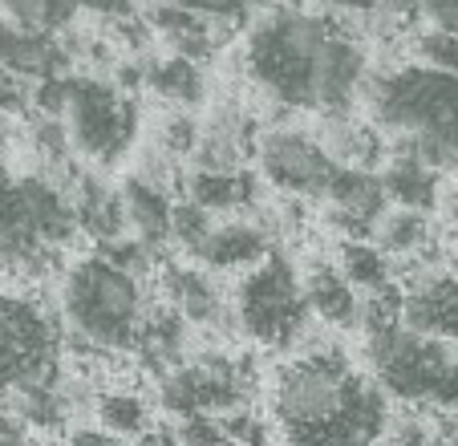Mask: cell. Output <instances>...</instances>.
Segmentation results:
<instances>
[{
  "mask_svg": "<svg viewBox=\"0 0 458 446\" xmlns=\"http://www.w3.org/2000/svg\"><path fill=\"white\" fill-rule=\"evenodd\" d=\"M296 0H243L248 17H264V13H280V9H293Z\"/></svg>",
  "mask_w": 458,
  "mask_h": 446,
  "instance_id": "cell-44",
  "label": "cell"
},
{
  "mask_svg": "<svg viewBox=\"0 0 458 446\" xmlns=\"http://www.w3.org/2000/svg\"><path fill=\"white\" fill-rule=\"evenodd\" d=\"M78 13H81L78 0H0V17L49 37H61L65 29H73Z\"/></svg>",
  "mask_w": 458,
  "mask_h": 446,
  "instance_id": "cell-29",
  "label": "cell"
},
{
  "mask_svg": "<svg viewBox=\"0 0 458 446\" xmlns=\"http://www.w3.org/2000/svg\"><path fill=\"white\" fill-rule=\"evenodd\" d=\"M122 195H126V215H130V236L142 240L158 260L166 248H174V203L179 195L166 187L139 179V175H126L122 179Z\"/></svg>",
  "mask_w": 458,
  "mask_h": 446,
  "instance_id": "cell-19",
  "label": "cell"
},
{
  "mask_svg": "<svg viewBox=\"0 0 458 446\" xmlns=\"http://www.w3.org/2000/svg\"><path fill=\"white\" fill-rule=\"evenodd\" d=\"M142 17H147L150 33H155V41L163 45L166 53L203 61V65L224 49L227 33H232V25H224V21H211V17H203V13H191V9H182V4H171V0L147 4Z\"/></svg>",
  "mask_w": 458,
  "mask_h": 446,
  "instance_id": "cell-14",
  "label": "cell"
},
{
  "mask_svg": "<svg viewBox=\"0 0 458 446\" xmlns=\"http://www.w3.org/2000/svg\"><path fill=\"white\" fill-rule=\"evenodd\" d=\"M216 223H219V215H211L208 207H199V203H191L187 195H179V203H174V248L182 252L187 260H195V252L208 244V236L216 232Z\"/></svg>",
  "mask_w": 458,
  "mask_h": 446,
  "instance_id": "cell-30",
  "label": "cell"
},
{
  "mask_svg": "<svg viewBox=\"0 0 458 446\" xmlns=\"http://www.w3.org/2000/svg\"><path fill=\"white\" fill-rule=\"evenodd\" d=\"M174 434H179V446H232L219 414H187L179 418Z\"/></svg>",
  "mask_w": 458,
  "mask_h": 446,
  "instance_id": "cell-35",
  "label": "cell"
},
{
  "mask_svg": "<svg viewBox=\"0 0 458 446\" xmlns=\"http://www.w3.org/2000/svg\"><path fill=\"white\" fill-rule=\"evenodd\" d=\"M232 317L235 329L264 349H288L301 341L312 309L304 296V276L293 260L272 252L264 264L248 268L232 292Z\"/></svg>",
  "mask_w": 458,
  "mask_h": 446,
  "instance_id": "cell-8",
  "label": "cell"
},
{
  "mask_svg": "<svg viewBox=\"0 0 458 446\" xmlns=\"http://www.w3.org/2000/svg\"><path fill=\"white\" fill-rule=\"evenodd\" d=\"M155 309L142 272L118 264L106 252L70 260L57 280V313L70 325L73 345L89 353H134Z\"/></svg>",
  "mask_w": 458,
  "mask_h": 446,
  "instance_id": "cell-4",
  "label": "cell"
},
{
  "mask_svg": "<svg viewBox=\"0 0 458 446\" xmlns=\"http://www.w3.org/2000/svg\"><path fill=\"white\" fill-rule=\"evenodd\" d=\"M0 446H33V430L9 406H0Z\"/></svg>",
  "mask_w": 458,
  "mask_h": 446,
  "instance_id": "cell-42",
  "label": "cell"
},
{
  "mask_svg": "<svg viewBox=\"0 0 458 446\" xmlns=\"http://www.w3.org/2000/svg\"><path fill=\"white\" fill-rule=\"evenodd\" d=\"M373 240L394 256L398 268L422 264V260L438 256V236H434V219L430 211H410V207H389L381 215Z\"/></svg>",
  "mask_w": 458,
  "mask_h": 446,
  "instance_id": "cell-23",
  "label": "cell"
},
{
  "mask_svg": "<svg viewBox=\"0 0 458 446\" xmlns=\"http://www.w3.org/2000/svg\"><path fill=\"white\" fill-rule=\"evenodd\" d=\"M320 203H325L329 223L341 227L345 240H373L381 215L394 207L386 195V179L373 167H337Z\"/></svg>",
  "mask_w": 458,
  "mask_h": 446,
  "instance_id": "cell-12",
  "label": "cell"
},
{
  "mask_svg": "<svg viewBox=\"0 0 458 446\" xmlns=\"http://www.w3.org/2000/svg\"><path fill=\"white\" fill-rule=\"evenodd\" d=\"M243 78L276 110L353 114L373 78L369 49L329 9H280L248 25L240 45Z\"/></svg>",
  "mask_w": 458,
  "mask_h": 446,
  "instance_id": "cell-1",
  "label": "cell"
},
{
  "mask_svg": "<svg viewBox=\"0 0 458 446\" xmlns=\"http://www.w3.org/2000/svg\"><path fill=\"white\" fill-rule=\"evenodd\" d=\"M276 252V240L259 219H243V215H227L216 223V232L208 236L199 252H195V264L211 268V272H248V268L264 264V260Z\"/></svg>",
  "mask_w": 458,
  "mask_h": 446,
  "instance_id": "cell-17",
  "label": "cell"
},
{
  "mask_svg": "<svg viewBox=\"0 0 458 446\" xmlns=\"http://www.w3.org/2000/svg\"><path fill=\"white\" fill-rule=\"evenodd\" d=\"M9 142H13V130H9V118H4V114H0V155H4V150H9Z\"/></svg>",
  "mask_w": 458,
  "mask_h": 446,
  "instance_id": "cell-45",
  "label": "cell"
},
{
  "mask_svg": "<svg viewBox=\"0 0 458 446\" xmlns=\"http://www.w3.org/2000/svg\"><path fill=\"white\" fill-rule=\"evenodd\" d=\"M256 373L243 357L224 349H203L182 357L158 378V406L174 418L187 414H232L251 402Z\"/></svg>",
  "mask_w": 458,
  "mask_h": 446,
  "instance_id": "cell-9",
  "label": "cell"
},
{
  "mask_svg": "<svg viewBox=\"0 0 458 446\" xmlns=\"http://www.w3.org/2000/svg\"><path fill=\"white\" fill-rule=\"evenodd\" d=\"M65 187H70L73 211H78V227H81L86 240H94L98 248L126 240L130 236V215H126L122 183L114 187V183L102 179L98 171H73Z\"/></svg>",
  "mask_w": 458,
  "mask_h": 446,
  "instance_id": "cell-15",
  "label": "cell"
},
{
  "mask_svg": "<svg viewBox=\"0 0 458 446\" xmlns=\"http://www.w3.org/2000/svg\"><path fill=\"white\" fill-rule=\"evenodd\" d=\"M256 191H259V175L251 171H199V167H187V175H182V195L191 203L208 207L219 219L243 215L256 203Z\"/></svg>",
  "mask_w": 458,
  "mask_h": 446,
  "instance_id": "cell-21",
  "label": "cell"
},
{
  "mask_svg": "<svg viewBox=\"0 0 458 446\" xmlns=\"http://www.w3.org/2000/svg\"><path fill=\"white\" fill-rule=\"evenodd\" d=\"M78 236L65 183L41 171H0V276H49Z\"/></svg>",
  "mask_w": 458,
  "mask_h": 446,
  "instance_id": "cell-5",
  "label": "cell"
},
{
  "mask_svg": "<svg viewBox=\"0 0 458 446\" xmlns=\"http://www.w3.org/2000/svg\"><path fill=\"white\" fill-rule=\"evenodd\" d=\"M171 4H182V9L191 13H203V17L211 21H224V25H243L248 17V9H243V0H171Z\"/></svg>",
  "mask_w": 458,
  "mask_h": 446,
  "instance_id": "cell-38",
  "label": "cell"
},
{
  "mask_svg": "<svg viewBox=\"0 0 458 446\" xmlns=\"http://www.w3.org/2000/svg\"><path fill=\"white\" fill-rule=\"evenodd\" d=\"M414 17L426 21V29L458 33V0H414Z\"/></svg>",
  "mask_w": 458,
  "mask_h": 446,
  "instance_id": "cell-39",
  "label": "cell"
},
{
  "mask_svg": "<svg viewBox=\"0 0 458 446\" xmlns=\"http://www.w3.org/2000/svg\"><path fill=\"white\" fill-rule=\"evenodd\" d=\"M70 446H130V438L106 430L102 422H86V426H73L70 430Z\"/></svg>",
  "mask_w": 458,
  "mask_h": 446,
  "instance_id": "cell-40",
  "label": "cell"
},
{
  "mask_svg": "<svg viewBox=\"0 0 458 446\" xmlns=\"http://www.w3.org/2000/svg\"><path fill=\"white\" fill-rule=\"evenodd\" d=\"M337 268L349 276V284L361 296H377V292L398 288V264H394V256L377 240H341Z\"/></svg>",
  "mask_w": 458,
  "mask_h": 446,
  "instance_id": "cell-27",
  "label": "cell"
},
{
  "mask_svg": "<svg viewBox=\"0 0 458 446\" xmlns=\"http://www.w3.org/2000/svg\"><path fill=\"white\" fill-rule=\"evenodd\" d=\"M450 446H458V434H450Z\"/></svg>",
  "mask_w": 458,
  "mask_h": 446,
  "instance_id": "cell-46",
  "label": "cell"
},
{
  "mask_svg": "<svg viewBox=\"0 0 458 446\" xmlns=\"http://www.w3.org/2000/svg\"><path fill=\"white\" fill-rule=\"evenodd\" d=\"M142 90L171 110H195V106L208 102V73H203V61L166 53V57L147 61Z\"/></svg>",
  "mask_w": 458,
  "mask_h": 446,
  "instance_id": "cell-24",
  "label": "cell"
},
{
  "mask_svg": "<svg viewBox=\"0 0 458 446\" xmlns=\"http://www.w3.org/2000/svg\"><path fill=\"white\" fill-rule=\"evenodd\" d=\"M304 296H309L312 321L329 329H353L361 325V309L365 296L349 284V276L337 264H317L304 276Z\"/></svg>",
  "mask_w": 458,
  "mask_h": 446,
  "instance_id": "cell-22",
  "label": "cell"
},
{
  "mask_svg": "<svg viewBox=\"0 0 458 446\" xmlns=\"http://www.w3.org/2000/svg\"><path fill=\"white\" fill-rule=\"evenodd\" d=\"M94 422H102L106 430L134 442L139 434H147L155 426V402L139 390H102L94 398Z\"/></svg>",
  "mask_w": 458,
  "mask_h": 446,
  "instance_id": "cell-28",
  "label": "cell"
},
{
  "mask_svg": "<svg viewBox=\"0 0 458 446\" xmlns=\"http://www.w3.org/2000/svg\"><path fill=\"white\" fill-rule=\"evenodd\" d=\"M320 9L337 13V17H357V21H386V25H398V21L414 17V0H317Z\"/></svg>",
  "mask_w": 458,
  "mask_h": 446,
  "instance_id": "cell-32",
  "label": "cell"
},
{
  "mask_svg": "<svg viewBox=\"0 0 458 446\" xmlns=\"http://www.w3.org/2000/svg\"><path fill=\"white\" fill-rule=\"evenodd\" d=\"M365 110L389 138V150L422 159L442 179L458 175V73L422 61L381 69L369 78Z\"/></svg>",
  "mask_w": 458,
  "mask_h": 446,
  "instance_id": "cell-3",
  "label": "cell"
},
{
  "mask_svg": "<svg viewBox=\"0 0 458 446\" xmlns=\"http://www.w3.org/2000/svg\"><path fill=\"white\" fill-rule=\"evenodd\" d=\"M337 167L341 163H333V155L320 146V138L312 130L276 126L264 130L256 142L259 183L284 199H320Z\"/></svg>",
  "mask_w": 458,
  "mask_h": 446,
  "instance_id": "cell-10",
  "label": "cell"
},
{
  "mask_svg": "<svg viewBox=\"0 0 458 446\" xmlns=\"http://www.w3.org/2000/svg\"><path fill=\"white\" fill-rule=\"evenodd\" d=\"M29 142H33V150L41 155V163H49V167L70 163V155H73L70 126H65V118H53V114H37L33 110V122H29Z\"/></svg>",
  "mask_w": 458,
  "mask_h": 446,
  "instance_id": "cell-31",
  "label": "cell"
},
{
  "mask_svg": "<svg viewBox=\"0 0 458 446\" xmlns=\"http://www.w3.org/2000/svg\"><path fill=\"white\" fill-rule=\"evenodd\" d=\"M61 118L70 126L73 155L94 163V171L118 167L139 138L134 94L98 73H61Z\"/></svg>",
  "mask_w": 458,
  "mask_h": 446,
  "instance_id": "cell-6",
  "label": "cell"
},
{
  "mask_svg": "<svg viewBox=\"0 0 458 446\" xmlns=\"http://www.w3.org/2000/svg\"><path fill=\"white\" fill-rule=\"evenodd\" d=\"M381 179H386V195L394 207L430 215L442 207V175L430 171L422 159L406 155V150H389V159L381 163Z\"/></svg>",
  "mask_w": 458,
  "mask_h": 446,
  "instance_id": "cell-25",
  "label": "cell"
},
{
  "mask_svg": "<svg viewBox=\"0 0 458 446\" xmlns=\"http://www.w3.org/2000/svg\"><path fill=\"white\" fill-rule=\"evenodd\" d=\"M78 4H81V13H94V17L106 21V25L139 13V0H78Z\"/></svg>",
  "mask_w": 458,
  "mask_h": 446,
  "instance_id": "cell-41",
  "label": "cell"
},
{
  "mask_svg": "<svg viewBox=\"0 0 458 446\" xmlns=\"http://www.w3.org/2000/svg\"><path fill=\"white\" fill-rule=\"evenodd\" d=\"M268 414L284 446H386L394 430L386 390L333 345H312L272 373Z\"/></svg>",
  "mask_w": 458,
  "mask_h": 446,
  "instance_id": "cell-2",
  "label": "cell"
},
{
  "mask_svg": "<svg viewBox=\"0 0 458 446\" xmlns=\"http://www.w3.org/2000/svg\"><path fill=\"white\" fill-rule=\"evenodd\" d=\"M199 122L191 110H171L163 122H158V138L155 142L163 146L171 159H179V163H191V155H195V146H199Z\"/></svg>",
  "mask_w": 458,
  "mask_h": 446,
  "instance_id": "cell-33",
  "label": "cell"
},
{
  "mask_svg": "<svg viewBox=\"0 0 458 446\" xmlns=\"http://www.w3.org/2000/svg\"><path fill=\"white\" fill-rule=\"evenodd\" d=\"M317 138L341 167H381L389 159V138L357 114H325Z\"/></svg>",
  "mask_w": 458,
  "mask_h": 446,
  "instance_id": "cell-20",
  "label": "cell"
},
{
  "mask_svg": "<svg viewBox=\"0 0 458 446\" xmlns=\"http://www.w3.org/2000/svg\"><path fill=\"white\" fill-rule=\"evenodd\" d=\"M130 446H179V434H174V430H166V426H150L147 434H139Z\"/></svg>",
  "mask_w": 458,
  "mask_h": 446,
  "instance_id": "cell-43",
  "label": "cell"
},
{
  "mask_svg": "<svg viewBox=\"0 0 458 446\" xmlns=\"http://www.w3.org/2000/svg\"><path fill=\"white\" fill-rule=\"evenodd\" d=\"M398 317L418 333L458 341V272L438 256L398 268Z\"/></svg>",
  "mask_w": 458,
  "mask_h": 446,
  "instance_id": "cell-11",
  "label": "cell"
},
{
  "mask_svg": "<svg viewBox=\"0 0 458 446\" xmlns=\"http://www.w3.org/2000/svg\"><path fill=\"white\" fill-rule=\"evenodd\" d=\"M386 446H450V434L434 430L426 418H402V422H394Z\"/></svg>",
  "mask_w": 458,
  "mask_h": 446,
  "instance_id": "cell-37",
  "label": "cell"
},
{
  "mask_svg": "<svg viewBox=\"0 0 458 446\" xmlns=\"http://www.w3.org/2000/svg\"><path fill=\"white\" fill-rule=\"evenodd\" d=\"M256 142L259 134L251 114L235 102H219L199 122V146H195L187 167H199V171H248V163H256Z\"/></svg>",
  "mask_w": 458,
  "mask_h": 446,
  "instance_id": "cell-13",
  "label": "cell"
},
{
  "mask_svg": "<svg viewBox=\"0 0 458 446\" xmlns=\"http://www.w3.org/2000/svg\"><path fill=\"white\" fill-rule=\"evenodd\" d=\"M187 333H191L187 317H182L171 301H163V304L155 301V309H150V317H147V329H142L139 345H134L139 365L163 378L166 369H174L187 357Z\"/></svg>",
  "mask_w": 458,
  "mask_h": 446,
  "instance_id": "cell-26",
  "label": "cell"
},
{
  "mask_svg": "<svg viewBox=\"0 0 458 446\" xmlns=\"http://www.w3.org/2000/svg\"><path fill=\"white\" fill-rule=\"evenodd\" d=\"M61 357L65 337L57 313L33 292L0 288V402L57 382Z\"/></svg>",
  "mask_w": 458,
  "mask_h": 446,
  "instance_id": "cell-7",
  "label": "cell"
},
{
  "mask_svg": "<svg viewBox=\"0 0 458 446\" xmlns=\"http://www.w3.org/2000/svg\"><path fill=\"white\" fill-rule=\"evenodd\" d=\"M410 49H414V61H422V65L458 73V33H446V29H422V33H414Z\"/></svg>",
  "mask_w": 458,
  "mask_h": 446,
  "instance_id": "cell-34",
  "label": "cell"
},
{
  "mask_svg": "<svg viewBox=\"0 0 458 446\" xmlns=\"http://www.w3.org/2000/svg\"><path fill=\"white\" fill-rule=\"evenodd\" d=\"M163 301H171L191 329H224V321L235 325L232 296H224L216 272L203 264H163Z\"/></svg>",
  "mask_w": 458,
  "mask_h": 446,
  "instance_id": "cell-16",
  "label": "cell"
},
{
  "mask_svg": "<svg viewBox=\"0 0 458 446\" xmlns=\"http://www.w3.org/2000/svg\"><path fill=\"white\" fill-rule=\"evenodd\" d=\"M33 110V81L17 78L13 69L0 65V114L4 118H21Z\"/></svg>",
  "mask_w": 458,
  "mask_h": 446,
  "instance_id": "cell-36",
  "label": "cell"
},
{
  "mask_svg": "<svg viewBox=\"0 0 458 446\" xmlns=\"http://www.w3.org/2000/svg\"><path fill=\"white\" fill-rule=\"evenodd\" d=\"M0 65L13 69L25 81H45L57 73H70V49L61 37L49 33H33V29L17 25V21L0 17Z\"/></svg>",
  "mask_w": 458,
  "mask_h": 446,
  "instance_id": "cell-18",
  "label": "cell"
}]
</instances>
